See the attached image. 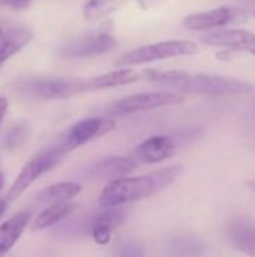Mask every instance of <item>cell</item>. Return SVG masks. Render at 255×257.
Wrapping results in <instances>:
<instances>
[{"instance_id":"obj_1","label":"cell","mask_w":255,"mask_h":257,"mask_svg":"<svg viewBox=\"0 0 255 257\" xmlns=\"http://www.w3.org/2000/svg\"><path fill=\"white\" fill-rule=\"evenodd\" d=\"M185 167L182 164H173L156 172L141 176H122L110 181V184L101 191L99 206H123L132 202H138L152 197L162 190L168 188L183 175Z\"/></svg>"},{"instance_id":"obj_2","label":"cell","mask_w":255,"mask_h":257,"mask_svg":"<svg viewBox=\"0 0 255 257\" xmlns=\"http://www.w3.org/2000/svg\"><path fill=\"white\" fill-rule=\"evenodd\" d=\"M144 80L174 87L185 93L195 95H207V96H227V95H240L252 90V84L239 78L224 77V75H212L203 72H188L179 69L170 71H158L147 69L141 74Z\"/></svg>"},{"instance_id":"obj_3","label":"cell","mask_w":255,"mask_h":257,"mask_svg":"<svg viewBox=\"0 0 255 257\" xmlns=\"http://www.w3.org/2000/svg\"><path fill=\"white\" fill-rule=\"evenodd\" d=\"M200 47L194 41L186 39H170L161 41L156 44H149L123 53L114 62L116 66H134V65H144L150 62L180 57V56H191L198 53Z\"/></svg>"},{"instance_id":"obj_4","label":"cell","mask_w":255,"mask_h":257,"mask_svg":"<svg viewBox=\"0 0 255 257\" xmlns=\"http://www.w3.org/2000/svg\"><path fill=\"white\" fill-rule=\"evenodd\" d=\"M183 96L174 92H144L125 96L113 104L107 105L104 110V116L110 117H120L129 116L140 111H150L162 107L180 105L183 104Z\"/></svg>"},{"instance_id":"obj_5","label":"cell","mask_w":255,"mask_h":257,"mask_svg":"<svg viewBox=\"0 0 255 257\" xmlns=\"http://www.w3.org/2000/svg\"><path fill=\"white\" fill-rule=\"evenodd\" d=\"M68 152H65L59 145L42 151L39 154H36L35 157H32L20 170L17 179L14 181L9 193H8V202H14L17 200L36 179H39L44 173L53 170L56 166H59L62 163V160L66 157Z\"/></svg>"},{"instance_id":"obj_6","label":"cell","mask_w":255,"mask_h":257,"mask_svg":"<svg viewBox=\"0 0 255 257\" xmlns=\"http://www.w3.org/2000/svg\"><path fill=\"white\" fill-rule=\"evenodd\" d=\"M248 17L249 15L242 6H221L188 15L183 20V26L189 30L203 32L228 26H239L246 23Z\"/></svg>"},{"instance_id":"obj_7","label":"cell","mask_w":255,"mask_h":257,"mask_svg":"<svg viewBox=\"0 0 255 257\" xmlns=\"http://www.w3.org/2000/svg\"><path fill=\"white\" fill-rule=\"evenodd\" d=\"M114 126L116 120L110 116H95L78 120L63 134L59 146L65 152H71L95 139H101L102 136L113 131Z\"/></svg>"},{"instance_id":"obj_8","label":"cell","mask_w":255,"mask_h":257,"mask_svg":"<svg viewBox=\"0 0 255 257\" xmlns=\"http://www.w3.org/2000/svg\"><path fill=\"white\" fill-rule=\"evenodd\" d=\"M26 92L42 99H65L84 92V81L69 78H41L24 84Z\"/></svg>"},{"instance_id":"obj_9","label":"cell","mask_w":255,"mask_h":257,"mask_svg":"<svg viewBox=\"0 0 255 257\" xmlns=\"http://www.w3.org/2000/svg\"><path fill=\"white\" fill-rule=\"evenodd\" d=\"M117 41L108 30H101L95 35H87L75 41L66 42L60 48V54L65 57H92L104 54L116 47Z\"/></svg>"},{"instance_id":"obj_10","label":"cell","mask_w":255,"mask_h":257,"mask_svg":"<svg viewBox=\"0 0 255 257\" xmlns=\"http://www.w3.org/2000/svg\"><path fill=\"white\" fill-rule=\"evenodd\" d=\"M33 38V32L18 23L0 20V65L21 51Z\"/></svg>"},{"instance_id":"obj_11","label":"cell","mask_w":255,"mask_h":257,"mask_svg":"<svg viewBox=\"0 0 255 257\" xmlns=\"http://www.w3.org/2000/svg\"><path fill=\"white\" fill-rule=\"evenodd\" d=\"M177 151L174 139L168 136H152L134 149V160L143 164H156L170 160Z\"/></svg>"},{"instance_id":"obj_12","label":"cell","mask_w":255,"mask_h":257,"mask_svg":"<svg viewBox=\"0 0 255 257\" xmlns=\"http://www.w3.org/2000/svg\"><path fill=\"white\" fill-rule=\"evenodd\" d=\"M201 42L210 47H224L233 51H248L255 56V33L243 29H228L212 32L201 38Z\"/></svg>"},{"instance_id":"obj_13","label":"cell","mask_w":255,"mask_h":257,"mask_svg":"<svg viewBox=\"0 0 255 257\" xmlns=\"http://www.w3.org/2000/svg\"><path fill=\"white\" fill-rule=\"evenodd\" d=\"M137 169V161L129 157H110L89 164L84 169V176L89 179H107L113 181Z\"/></svg>"},{"instance_id":"obj_14","label":"cell","mask_w":255,"mask_h":257,"mask_svg":"<svg viewBox=\"0 0 255 257\" xmlns=\"http://www.w3.org/2000/svg\"><path fill=\"white\" fill-rule=\"evenodd\" d=\"M32 220L30 211H20L0 226V256L9 253Z\"/></svg>"},{"instance_id":"obj_15","label":"cell","mask_w":255,"mask_h":257,"mask_svg":"<svg viewBox=\"0 0 255 257\" xmlns=\"http://www.w3.org/2000/svg\"><path fill=\"white\" fill-rule=\"evenodd\" d=\"M140 78H141L140 74L134 71L131 66H120V69L105 72L90 78L89 81H84V90H102V89L126 86L138 81Z\"/></svg>"},{"instance_id":"obj_16","label":"cell","mask_w":255,"mask_h":257,"mask_svg":"<svg viewBox=\"0 0 255 257\" xmlns=\"http://www.w3.org/2000/svg\"><path fill=\"white\" fill-rule=\"evenodd\" d=\"M228 241L239 251L255 256V224L252 221L237 220L228 227Z\"/></svg>"},{"instance_id":"obj_17","label":"cell","mask_w":255,"mask_h":257,"mask_svg":"<svg viewBox=\"0 0 255 257\" xmlns=\"http://www.w3.org/2000/svg\"><path fill=\"white\" fill-rule=\"evenodd\" d=\"M81 185L78 182H57L50 187H45L41 190L35 200L38 205H53V203H60V202H68L74 197H77L81 193Z\"/></svg>"},{"instance_id":"obj_18","label":"cell","mask_w":255,"mask_h":257,"mask_svg":"<svg viewBox=\"0 0 255 257\" xmlns=\"http://www.w3.org/2000/svg\"><path fill=\"white\" fill-rule=\"evenodd\" d=\"M75 206L72 203L68 202H60V203H53L48 205L33 221L32 230H44L48 229L63 220H66L72 212H74Z\"/></svg>"},{"instance_id":"obj_19","label":"cell","mask_w":255,"mask_h":257,"mask_svg":"<svg viewBox=\"0 0 255 257\" xmlns=\"http://www.w3.org/2000/svg\"><path fill=\"white\" fill-rule=\"evenodd\" d=\"M128 2L129 0H89L83 8V15L90 21L101 20L122 9Z\"/></svg>"},{"instance_id":"obj_20","label":"cell","mask_w":255,"mask_h":257,"mask_svg":"<svg viewBox=\"0 0 255 257\" xmlns=\"http://www.w3.org/2000/svg\"><path fill=\"white\" fill-rule=\"evenodd\" d=\"M32 130L29 126V123L26 122H17L14 123L5 134V146L11 151L20 149L23 145L27 143V140L30 139Z\"/></svg>"},{"instance_id":"obj_21","label":"cell","mask_w":255,"mask_h":257,"mask_svg":"<svg viewBox=\"0 0 255 257\" xmlns=\"http://www.w3.org/2000/svg\"><path fill=\"white\" fill-rule=\"evenodd\" d=\"M86 229L90 232L93 241L98 244V245H107L110 244L111 241V233L114 229H111L110 226L107 224H102V223H87L86 224Z\"/></svg>"},{"instance_id":"obj_22","label":"cell","mask_w":255,"mask_h":257,"mask_svg":"<svg viewBox=\"0 0 255 257\" xmlns=\"http://www.w3.org/2000/svg\"><path fill=\"white\" fill-rule=\"evenodd\" d=\"M8 108H9V101L6 96H0V126L3 123V119L8 113Z\"/></svg>"},{"instance_id":"obj_23","label":"cell","mask_w":255,"mask_h":257,"mask_svg":"<svg viewBox=\"0 0 255 257\" xmlns=\"http://www.w3.org/2000/svg\"><path fill=\"white\" fill-rule=\"evenodd\" d=\"M243 3H245V5H243L242 8L246 11V14L255 18V0H245Z\"/></svg>"},{"instance_id":"obj_24","label":"cell","mask_w":255,"mask_h":257,"mask_svg":"<svg viewBox=\"0 0 255 257\" xmlns=\"http://www.w3.org/2000/svg\"><path fill=\"white\" fill-rule=\"evenodd\" d=\"M33 0H14V3L11 5V8H14V9H24V8H27L30 3H32Z\"/></svg>"},{"instance_id":"obj_25","label":"cell","mask_w":255,"mask_h":257,"mask_svg":"<svg viewBox=\"0 0 255 257\" xmlns=\"http://www.w3.org/2000/svg\"><path fill=\"white\" fill-rule=\"evenodd\" d=\"M158 2H161V0H137V3H138L143 9L150 8V6H153L155 3H158Z\"/></svg>"},{"instance_id":"obj_26","label":"cell","mask_w":255,"mask_h":257,"mask_svg":"<svg viewBox=\"0 0 255 257\" xmlns=\"http://www.w3.org/2000/svg\"><path fill=\"white\" fill-rule=\"evenodd\" d=\"M6 211H8V200H0V218L5 215Z\"/></svg>"},{"instance_id":"obj_27","label":"cell","mask_w":255,"mask_h":257,"mask_svg":"<svg viewBox=\"0 0 255 257\" xmlns=\"http://www.w3.org/2000/svg\"><path fill=\"white\" fill-rule=\"evenodd\" d=\"M3 185H5V173H3V170L0 169V191H2V188H3Z\"/></svg>"},{"instance_id":"obj_28","label":"cell","mask_w":255,"mask_h":257,"mask_svg":"<svg viewBox=\"0 0 255 257\" xmlns=\"http://www.w3.org/2000/svg\"><path fill=\"white\" fill-rule=\"evenodd\" d=\"M0 3H2V5H9V6H11V5L14 3V0H0Z\"/></svg>"}]
</instances>
